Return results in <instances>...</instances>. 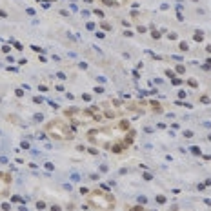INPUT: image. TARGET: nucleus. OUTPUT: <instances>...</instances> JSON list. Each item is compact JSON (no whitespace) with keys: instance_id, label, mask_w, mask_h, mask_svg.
<instances>
[{"instance_id":"2","label":"nucleus","mask_w":211,"mask_h":211,"mask_svg":"<svg viewBox=\"0 0 211 211\" xmlns=\"http://www.w3.org/2000/svg\"><path fill=\"white\" fill-rule=\"evenodd\" d=\"M46 131H48L51 136L55 138H73V131L69 129V126L64 120H53L46 126Z\"/></svg>"},{"instance_id":"1","label":"nucleus","mask_w":211,"mask_h":211,"mask_svg":"<svg viewBox=\"0 0 211 211\" xmlns=\"http://www.w3.org/2000/svg\"><path fill=\"white\" fill-rule=\"evenodd\" d=\"M88 202H89V206L100 207V209H113V206H115L113 197L107 195V193H102V191H93L88 197Z\"/></svg>"}]
</instances>
